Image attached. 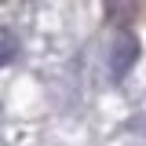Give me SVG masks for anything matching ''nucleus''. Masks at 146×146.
Returning <instances> with one entry per match:
<instances>
[{
  "label": "nucleus",
  "mask_w": 146,
  "mask_h": 146,
  "mask_svg": "<svg viewBox=\"0 0 146 146\" xmlns=\"http://www.w3.org/2000/svg\"><path fill=\"white\" fill-rule=\"evenodd\" d=\"M135 58H139V40H135V33H128V29H121V33L113 36V51H110V73L121 80V77H128V70L135 66Z\"/></svg>",
  "instance_id": "1"
},
{
  "label": "nucleus",
  "mask_w": 146,
  "mask_h": 146,
  "mask_svg": "<svg viewBox=\"0 0 146 146\" xmlns=\"http://www.w3.org/2000/svg\"><path fill=\"white\" fill-rule=\"evenodd\" d=\"M15 58V40H0V66H7Z\"/></svg>",
  "instance_id": "2"
}]
</instances>
